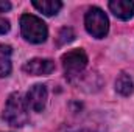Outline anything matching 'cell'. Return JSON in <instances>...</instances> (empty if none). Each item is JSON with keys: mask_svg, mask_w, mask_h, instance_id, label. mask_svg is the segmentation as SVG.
Returning a JSON list of instances; mask_svg holds the SVG:
<instances>
[{"mask_svg": "<svg viewBox=\"0 0 134 132\" xmlns=\"http://www.w3.org/2000/svg\"><path fill=\"white\" fill-rule=\"evenodd\" d=\"M109 9L115 17H119L122 20H130L134 16V2H131V0H112V2H109Z\"/></svg>", "mask_w": 134, "mask_h": 132, "instance_id": "cell-7", "label": "cell"}, {"mask_svg": "<svg viewBox=\"0 0 134 132\" xmlns=\"http://www.w3.org/2000/svg\"><path fill=\"white\" fill-rule=\"evenodd\" d=\"M115 90H117L120 95H123V97L131 95L133 90H134L133 78H131L130 75H126V73H122V75L117 78V81H115Z\"/></svg>", "mask_w": 134, "mask_h": 132, "instance_id": "cell-10", "label": "cell"}, {"mask_svg": "<svg viewBox=\"0 0 134 132\" xmlns=\"http://www.w3.org/2000/svg\"><path fill=\"white\" fill-rule=\"evenodd\" d=\"M73 37H75V33H73V30L72 28H63L59 34H58V45H64V44H69V42H72L73 40Z\"/></svg>", "mask_w": 134, "mask_h": 132, "instance_id": "cell-11", "label": "cell"}, {"mask_svg": "<svg viewBox=\"0 0 134 132\" xmlns=\"http://www.w3.org/2000/svg\"><path fill=\"white\" fill-rule=\"evenodd\" d=\"M47 87L44 84H34L33 87H30L28 93H27V104L28 109H31L34 112H42L45 104H47Z\"/></svg>", "mask_w": 134, "mask_h": 132, "instance_id": "cell-5", "label": "cell"}, {"mask_svg": "<svg viewBox=\"0 0 134 132\" xmlns=\"http://www.w3.org/2000/svg\"><path fill=\"white\" fill-rule=\"evenodd\" d=\"M33 6L45 16H55L63 8L59 0H33Z\"/></svg>", "mask_w": 134, "mask_h": 132, "instance_id": "cell-8", "label": "cell"}, {"mask_svg": "<svg viewBox=\"0 0 134 132\" xmlns=\"http://www.w3.org/2000/svg\"><path fill=\"white\" fill-rule=\"evenodd\" d=\"M3 120L13 128H22L28 121V104L22 93H11L5 104Z\"/></svg>", "mask_w": 134, "mask_h": 132, "instance_id": "cell-1", "label": "cell"}, {"mask_svg": "<svg viewBox=\"0 0 134 132\" xmlns=\"http://www.w3.org/2000/svg\"><path fill=\"white\" fill-rule=\"evenodd\" d=\"M84 25H86L87 33L91 34L92 37H97V39H103L108 34V31H109L108 16L101 11L100 8H97V6H92L86 13Z\"/></svg>", "mask_w": 134, "mask_h": 132, "instance_id": "cell-3", "label": "cell"}, {"mask_svg": "<svg viewBox=\"0 0 134 132\" xmlns=\"http://www.w3.org/2000/svg\"><path fill=\"white\" fill-rule=\"evenodd\" d=\"M9 31V22L3 17H0V34H5Z\"/></svg>", "mask_w": 134, "mask_h": 132, "instance_id": "cell-12", "label": "cell"}, {"mask_svg": "<svg viewBox=\"0 0 134 132\" xmlns=\"http://www.w3.org/2000/svg\"><path fill=\"white\" fill-rule=\"evenodd\" d=\"M11 47L0 44V78H5L11 73Z\"/></svg>", "mask_w": 134, "mask_h": 132, "instance_id": "cell-9", "label": "cell"}, {"mask_svg": "<svg viewBox=\"0 0 134 132\" xmlns=\"http://www.w3.org/2000/svg\"><path fill=\"white\" fill-rule=\"evenodd\" d=\"M20 31L24 39L31 44H42L48 34L47 25L42 22V19L33 14H24L20 17Z\"/></svg>", "mask_w": 134, "mask_h": 132, "instance_id": "cell-2", "label": "cell"}, {"mask_svg": "<svg viewBox=\"0 0 134 132\" xmlns=\"http://www.w3.org/2000/svg\"><path fill=\"white\" fill-rule=\"evenodd\" d=\"M9 9H11V3L5 2V0H0V13H6Z\"/></svg>", "mask_w": 134, "mask_h": 132, "instance_id": "cell-13", "label": "cell"}, {"mask_svg": "<svg viewBox=\"0 0 134 132\" xmlns=\"http://www.w3.org/2000/svg\"><path fill=\"white\" fill-rule=\"evenodd\" d=\"M86 65H87V56L81 48L67 51L66 55H63V67L67 76L80 75L86 68Z\"/></svg>", "mask_w": 134, "mask_h": 132, "instance_id": "cell-4", "label": "cell"}, {"mask_svg": "<svg viewBox=\"0 0 134 132\" xmlns=\"http://www.w3.org/2000/svg\"><path fill=\"white\" fill-rule=\"evenodd\" d=\"M55 70V62L52 59H42V58H34L31 61L24 64V71L34 76H42V75H50Z\"/></svg>", "mask_w": 134, "mask_h": 132, "instance_id": "cell-6", "label": "cell"}]
</instances>
